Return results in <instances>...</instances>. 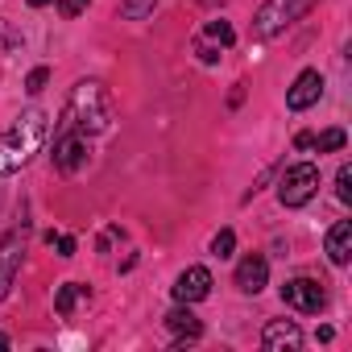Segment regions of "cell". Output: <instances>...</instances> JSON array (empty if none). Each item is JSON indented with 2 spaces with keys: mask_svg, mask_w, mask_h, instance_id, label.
I'll return each mask as SVG.
<instances>
[{
  "mask_svg": "<svg viewBox=\"0 0 352 352\" xmlns=\"http://www.w3.org/2000/svg\"><path fill=\"white\" fill-rule=\"evenodd\" d=\"M282 302L294 307V311H302V315H319L327 307V290L315 278H290L282 286Z\"/></svg>",
  "mask_w": 352,
  "mask_h": 352,
  "instance_id": "cell-5",
  "label": "cell"
},
{
  "mask_svg": "<svg viewBox=\"0 0 352 352\" xmlns=\"http://www.w3.org/2000/svg\"><path fill=\"white\" fill-rule=\"evenodd\" d=\"M46 79H50V71H46V67H34V71H30V79H25V91H30V96H42Z\"/></svg>",
  "mask_w": 352,
  "mask_h": 352,
  "instance_id": "cell-20",
  "label": "cell"
},
{
  "mask_svg": "<svg viewBox=\"0 0 352 352\" xmlns=\"http://www.w3.org/2000/svg\"><path fill=\"white\" fill-rule=\"evenodd\" d=\"M21 253H25V241L21 232H9V236H0V302L9 298L17 274H21Z\"/></svg>",
  "mask_w": 352,
  "mask_h": 352,
  "instance_id": "cell-6",
  "label": "cell"
},
{
  "mask_svg": "<svg viewBox=\"0 0 352 352\" xmlns=\"http://www.w3.org/2000/svg\"><path fill=\"white\" fill-rule=\"evenodd\" d=\"M232 25L228 21H208L204 30H199V38H195V54H199V63H220V50H228L232 46Z\"/></svg>",
  "mask_w": 352,
  "mask_h": 352,
  "instance_id": "cell-7",
  "label": "cell"
},
{
  "mask_svg": "<svg viewBox=\"0 0 352 352\" xmlns=\"http://www.w3.org/2000/svg\"><path fill=\"white\" fill-rule=\"evenodd\" d=\"M261 344L270 352H298L302 348V331H298L294 319H270L265 331H261Z\"/></svg>",
  "mask_w": 352,
  "mask_h": 352,
  "instance_id": "cell-11",
  "label": "cell"
},
{
  "mask_svg": "<svg viewBox=\"0 0 352 352\" xmlns=\"http://www.w3.org/2000/svg\"><path fill=\"white\" fill-rule=\"evenodd\" d=\"M344 145H348V133L344 129H323L319 137H311V149H319V153H336Z\"/></svg>",
  "mask_w": 352,
  "mask_h": 352,
  "instance_id": "cell-16",
  "label": "cell"
},
{
  "mask_svg": "<svg viewBox=\"0 0 352 352\" xmlns=\"http://www.w3.org/2000/svg\"><path fill=\"white\" fill-rule=\"evenodd\" d=\"M315 191H319V166H311V162H294V166H286L282 183H278V199H282V208H302V204L315 199Z\"/></svg>",
  "mask_w": 352,
  "mask_h": 352,
  "instance_id": "cell-4",
  "label": "cell"
},
{
  "mask_svg": "<svg viewBox=\"0 0 352 352\" xmlns=\"http://www.w3.org/2000/svg\"><path fill=\"white\" fill-rule=\"evenodd\" d=\"M157 9V0H120V17L124 21H145Z\"/></svg>",
  "mask_w": 352,
  "mask_h": 352,
  "instance_id": "cell-17",
  "label": "cell"
},
{
  "mask_svg": "<svg viewBox=\"0 0 352 352\" xmlns=\"http://www.w3.org/2000/svg\"><path fill=\"white\" fill-rule=\"evenodd\" d=\"M0 348H9V336H0Z\"/></svg>",
  "mask_w": 352,
  "mask_h": 352,
  "instance_id": "cell-25",
  "label": "cell"
},
{
  "mask_svg": "<svg viewBox=\"0 0 352 352\" xmlns=\"http://www.w3.org/2000/svg\"><path fill=\"white\" fill-rule=\"evenodd\" d=\"M25 5H34V9H42V5H50V0H25Z\"/></svg>",
  "mask_w": 352,
  "mask_h": 352,
  "instance_id": "cell-24",
  "label": "cell"
},
{
  "mask_svg": "<svg viewBox=\"0 0 352 352\" xmlns=\"http://www.w3.org/2000/svg\"><path fill=\"white\" fill-rule=\"evenodd\" d=\"M336 195H340V204H352V166H340V174H336Z\"/></svg>",
  "mask_w": 352,
  "mask_h": 352,
  "instance_id": "cell-19",
  "label": "cell"
},
{
  "mask_svg": "<svg viewBox=\"0 0 352 352\" xmlns=\"http://www.w3.org/2000/svg\"><path fill=\"white\" fill-rule=\"evenodd\" d=\"M166 331H174L179 340H199L204 336V323L191 315V302H179V307L166 315Z\"/></svg>",
  "mask_w": 352,
  "mask_h": 352,
  "instance_id": "cell-14",
  "label": "cell"
},
{
  "mask_svg": "<svg viewBox=\"0 0 352 352\" xmlns=\"http://www.w3.org/2000/svg\"><path fill=\"white\" fill-rule=\"evenodd\" d=\"M323 249H327L331 265H348V257H352V220H340V224H331V228H327V241H323Z\"/></svg>",
  "mask_w": 352,
  "mask_h": 352,
  "instance_id": "cell-13",
  "label": "cell"
},
{
  "mask_svg": "<svg viewBox=\"0 0 352 352\" xmlns=\"http://www.w3.org/2000/svg\"><path fill=\"white\" fill-rule=\"evenodd\" d=\"M42 141H46V112H38V108L21 112L17 124L0 137V179H5V174H17L38 153Z\"/></svg>",
  "mask_w": 352,
  "mask_h": 352,
  "instance_id": "cell-2",
  "label": "cell"
},
{
  "mask_svg": "<svg viewBox=\"0 0 352 352\" xmlns=\"http://www.w3.org/2000/svg\"><path fill=\"white\" fill-rule=\"evenodd\" d=\"M87 5L91 0H58V13L63 17H79V13H87Z\"/></svg>",
  "mask_w": 352,
  "mask_h": 352,
  "instance_id": "cell-22",
  "label": "cell"
},
{
  "mask_svg": "<svg viewBox=\"0 0 352 352\" xmlns=\"http://www.w3.org/2000/svg\"><path fill=\"white\" fill-rule=\"evenodd\" d=\"M212 294V270L208 265H187L174 282V298L179 302H204Z\"/></svg>",
  "mask_w": 352,
  "mask_h": 352,
  "instance_id": "cell-8",
  "label": "cell"
},
{
  "mask_svg": "<svg viewBox=\"0 0 352 352\" xmlns=\"http://www.w3.org/2000/svg\"><path fill=\"white\" fill-rule=\"evenodd\" d=\"M265 282H270V261H265L261 253L241 257V265H236V290H241V294H261Z\"/></svg>",
  "mask_w": 352,
  "mask_h": 352,
  "instance_id": "cell-12",
  "label": "cell"
},
{
  "mask_svg": "<svg viewBox=\"0 0 352 352\" xmlns=\"http://www.w3.org/2000/svg\"><path fill=\"white\" fill-rule=\"evenodd\" d=\"M232 249H236V232H232V228H220V232L212 236V257L224 261V257H232Z\"/></svg>",
  "mask_w": 352,
  "mask_h": 352,
  "instance_id": "cell-18",
  "label": "cell"
},
{
  "mask_svg": "<svg viewBox=\"0 0 352 352\" xmlns=\"http://www.w3.org/2000/svg\"><path fill=\"white\" fill-rule=\"evenodd\" d=\"M91 290L83 286V282H67V286H58V294H54V307H58V315H75V307L87 298Z\"/></svg>",
  "mask_w": 352,
  "mask_h": 352,
  "instance_id": "cell-15",
  "label": "cell"
},
{
  "mask_svg": "<svg viewBox=\"0 0 352 352\" xmlns=\"http://www.w3.org/2000/svg\"><path fill=\"white\" fill-rule=\"evenodd\" d=\"M315 5H319V0H265V5L257 9V17H253V34L270 42V38L286 34L294 21H302Z\"/></svg>",
  "mask_w": 352,
  "mask_h": 352,
  "instance_id": "cell-3",
  "label": "cell"
},
{
  "mask_svg": "<svg viewBox=\"0 0 352 352\" xmlns=\"http://www.w3.org/2000/svg\"><path fill=\"white\" fill-rule=\"evenodd\" d=\"M319 96H323V75L319 71H302L290 83V91H286V108L290 112H307L311 104H319Z\"/></svg>",
  "mask_w": 352,
  "mask_h": 352,
  "instance_id": "cell-10",
  "label": "cell"
},
{
  "mask_svg": "<svg viewBox=\"0 0 352 352\" xmlns=\"http://www.w3.org/2000/svg\"><path fill=\"white\" fill-rule=\"evenodd\" d=\"M87 162V137L83 133H58L54 137V166L63 174H75Z\"/></svg>",
  "mask_w": 352,
  "mask_h": 352,
  "instance_id": "cell-9",
  "label": "cell"
},
{
  "mask_svg": "<svg viewBox=\"0 0 352 352\" xmlns=\"http://www.w3.org/2000/svg\"><path fill=\"white\" fill-rule=\"evenodd\" d=\"M46 241L58 245V257H75V236H54V232H50Z\"/></svg>",
  "mask_w": 352,
  "mask_h": 352,
  "instance_id": "cell-23",
  "label": "cell"
},
{
  "mask_svg": "<svg viewBox=\"0 0 352 352\" xmlns=\"http://www.w3.org/2000/svg\"><path fill=\"white\" fill-rule=\"evenodd\" d=\"M17 42H21V38L13 34V25H9V21H0V54H9Z\"/></svg>",
  "mask_w": 352,
  "mask_h": 352,
  "instance_id": "cell-21",
  "label": "cell"
},
{
  "mask_svg": "<svg viewBox=\"0 0 352 352\" xmlns=\"http://www.w3.org/2000/svg\"><path fill=\"white\" fill-rule=\"evenodd\" d=\"M108 124H112V96H108V87L96 83V79L75 83V91H71V100L63 108L58 133H83V137H91V133H104Z\"/></svg>",
  "mask_w": 352,
  "mask_h": 352,
  "instance_id": "cell-1",
  "label": "cell"
}]
</instances>
